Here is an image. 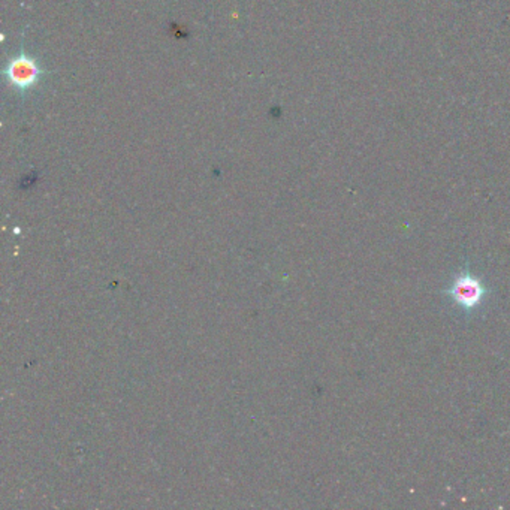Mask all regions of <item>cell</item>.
Segmentation results:
<instances>
[{"label": "cell", "instance_id": "6da1fadb", "mask_svg": "<svg viewBox=\"0 0 510 510\" xmlns=\"http://www.w3.org/2000/svg\"><path fill=\"white\" fill-rule=\"evenodd\" d=\"M447 294L455 306L464 311H471L483 302L485 295H487V287L475 274L463 271L454 278V282L447 289Z\"/></svg>", "mask_w": 510, "mask_h": 510}, {"label": "cell", "instance_id": "7a4b0ae2", "mask_svg": "<svg viewBox=\"0 0 510 510\" xmlns=\"http://www.w3.org/2000/svg\"><path fill=\"white\" fill-rule=\"evenodd\" d=\"M41 75L39 66L36 65L33 58L27 57L26 54H21L11 60L5 70V77L8 81L20 90H27L38 82Z\"/></svg>", "mask_w": 510, "mask_h": 510}]
</instances>
